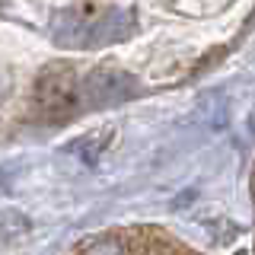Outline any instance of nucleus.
I'll return each mask as SVG.
<instances>
[{
	"mask_svg": "<svg viewBox=\"0 0 255 255\" xmlns=\"http://www.w3.org/2000/svg\"><path fill=\"white\" fill-rule=\"evenodd\" d=\"M109 140H112V128H99V131H90L80 140H74L70 150H74L77 156H83L86 163H96V159L102 156V150L109 147Z\"/></svg>",
	"mask_w": 255,
	"mask_h": 255,
	"instance_id": "obj_4",
	"label": "nucleus"
},
{
	"mask_svg": "<svg viewBox=\"0 0 255 255\" xmlns=\"http://www.w3.org/2000/svg\"><path fill=\"white\" fill-rule=\"evenodd\" d=\"M38 106L48 118H67L77 106V74L70 64H51L35 86Z\"/></svg>",
	"mask_w": 255,
	"mask_h": 255,
	"instance_id": "obj_2",
	"label": "nucleus"
},
{
	"mask_svg": "<svg viewBox=\"0 0 255 255\" xmlns=\"http://www.w3.org/2000/svg\"><path fill=\"white\" fill-rule=\"evenodd\" d=\"M86 255H118V246L115 243H99V246H93Z\"/></svg>",
	"mask_w": 255,
	"mask_h": 255,
	"instance_id": "obj_5",
	"label": "nucleus"
},
{
	"mask_svg": "<svg viewBox=\"0 0 255 255\" xmlns=\"http://www.w3.org/2000/svg\"><path fill=\"white\" fill-rule=\"evenodd\" d=\"M131 26H134V13L128 10H106L96 19L77 10H64L54 19V38H58V45H70V48H96V45L122 42L125 35H131Z\"/></svg>",
	"mask_w": 255,
	"mask_h": 255,
	"instance_id": "obj_1",
	"label": "nucleus"
},
{
	"mask_svg": "<svg viewBox=\"0 0 255 255\" xmlns=\"http://www.w3.org/2000/svg\"><path fill=\"white\" fill-rule=\"evenodd\" d=\"M140 93V83L118 67H96L83 80V99L90 106H118Z\"/></svg>",
	"mask_w": 255,
	"mask_h": 255,
	"instance_id": "obj_3",
	"label": "nucleus"
}]
</instances>
